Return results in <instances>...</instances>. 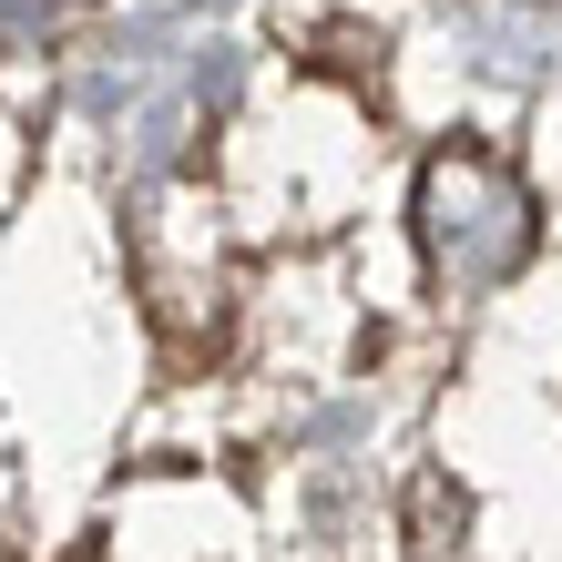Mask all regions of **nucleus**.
Masks as SVG:
<instances>
[{
  "label": "nucleus",
  "instance_id": "f257e3e1",
  "mask_svg": "<svg viewBox=\"0 0 562 562\" xmlns=\"http://www.w3.org/2000/svg\"><path fill=\"white\" fill-rule=\"evenodd\" d=\"M419 246L450 286H502L521 256H532V194H521L491 154L450 144L429 154L419 175Z\"/></svg>",
  "mask_w": 562,
  "mask_h": 562
},
{
  "label": "nucleus",
  "instance_id": "f03ea898",
  "mask_svg": "<svg viewBox=\"0 0 562 562\" xmlns=\"http://www.w3.org/2000/svg\"><path fill=\"white\" fill-rule=\"evenodd\" d=\"M72 0H0V31H42V21H61Z\"/></svg>",
  "mask_w": 562,
  "mask_h": 562
}]
</instances>
